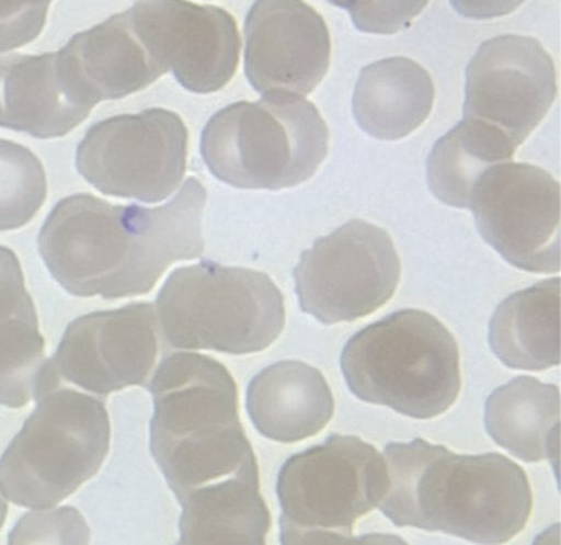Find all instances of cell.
I'll return each mask as SVG.
<instances>
[{
  "mask_svg": "<svg viewBox=\"0 0 561 545\" xmlns=\"http://www.w3.org/2000/svg\"><path fill=\"white\" fill-rule=\"evenodd\" d=\"M60 54L94 105L139 92L167 73L135 30L128 11L76 34Z\"/></svg>",
  "mask_w": 561,
  "mask_h": 545,
  "instance_id": "obj_17",
  "label": "cell"
},
{
  "mask_svg": "<svg viewBox=\"0 0 561 545\" xmlns=\"http://www.w3.org/2000/svg\"><path fill=\"white\" fill-rule=\"evenodd\" d=\"M351 394L413 419H433L461 390L460 349L436 317L402 309L370 323L345 343L340 357Z\"/></svg>",
  "mask_w": 561,
  "mask_h": 545,
  "instance_id": "obj_4",
  "label": "cell"
},
{
  "mask_svg": "<svg viewBox=\"0 0 561 545\" xmlns=\"http://www.w3.org/2000/svg\"><path fill=\"white\" fill-rule=\"evenodd\" d=\"M525 0H450L458 14L470 20H492L512 14Z\"/></svg>",
  "mask_w": 561,
  "mask_h": 545,
  "instance_id": "obj_26",
  "label": "cell"
},
{
  "mask_svg": "<svg viewBox=\"0 0 561 545\" xmlns=\"http://www.w3.org/2000/svg\"><path fill=\"white\" fill-rule=\"evenodd\" d=\"M247 410L266 439L296 444L319 434L334 413V399L319 368L300 361L274 363L252 378Z\"/></svg>",
  "mask_w": 561,
  "mask_h": 545,
  "instance_id": "obj_18",
  "label": "cell"
},
{
  "mask_svg": "<svg viewBox=\"0 0 561 545\" xmlns=\"http://www.w3.org/2000/svg\"><path fill=\"white\" fill-rule=\"evenodd\" d=\"M517 147L483 122L463 118L436 141L427 160V183L447 206L469 209L476 185L495 164L512 161Z\"/></svg>",
  "mask_w": 561,
  "mask_h": 545,
  "instance_id": "obj_23",
  "label": "cell"
},
{
  "mask_svg": "<svg viewBox=\"0 0 561 545\" xmlns=\"http://www.w3.org/2000/svg\"><path fill=\"white\" fill-rule=\"evenodd\" d=\"M53 0H0V25L16 24L48 14Z\"/></svg>",
  "mask_w": 561,
  "mask_h": 545,
  "instance_id": "obj_27",
  "label": "cell"
},
{
  "mask_svg": "<svg viewBox=\"0 0 561 545\" xmlns=\"http://www.w3.org/2000/svg\"><path fill=\"white\" fill-rule=\"evenodd\" d=\"M127 11L158 64L190 92H218L234 77L241 38L228 11L188 0H138Z\"/></svg>",
  "mask_w": 561,
  "mask_h": 545,
  "instance_id": "obj_14",
  "label": "cell"
},
{
  "mask_svg": "<svg viewBox=\"0 0 561 545\" xmlns=\"http://www.w3.org/2000/svg\"><path fill=\"white\" fill-rule=\"evenodd\" d=\"M47 192L42 161L27 147L0 139V231L30 224Z\"/></svg>",
  "mask_w": 561,
  "mask_h": 545,
  "instance_id": "obj_24",
  "label": "cell"
},
{
  "mask_svg": "<svg viewBox=\"0 0 561 545\" xmlns=\"http://www.w3.org/2000/svg\"><path fill=\"white\" fill-rule=\"evenodd\" d=\"M8 503H5L4 498L0 496V530H2L5 516H8Z\"/></svg>",
  "mask_w": 561,
  "mask_h": 545,
  "instance_id": "obj_28",
  "label": "cell"
},
{
  "mask_svg": "<svg viewBox=\"0 0 561 545\" xmlns=\"http://www.w3.org/2000/svg\"><path fill=\"white\" fill-rule=\"evenodd\" d=\"M557 95V67L542 44L504 34L481 44L468 64L463 116L502 130L518 147Z\"/></svg>",
  "mask_w": 561,
  "mask_h": 545,
  "instance_id": "obj_13",
  "label": "cell"
},
{
  "mask_svg": "<svg viewBox=\"0 0 561 545\" xmlns=\"http://www.w3.org/2000/svg\"><path fill=\"white\" fill-rule=\"evenodd\" d=\"M435 87L426 68L410 58H388L360 71L353 96L358 126L379 140H399L427 121Z\"/></svg>",
  "mask_w": 561,
  "mask_h": 545,
  "instance_id": "obj_19",
  "label": "cell"
},
{
  "mask_svg": "<svg viewBox=\"0 0 561 545\" xmlns=\"http://www.w3.org/2000/svg\"><path fill=\"white\" fill-rule=\"evenodd\" d=\"M158 342V321L150 303L78 317L47 362L34 399L60 386L61 379L99 396L147 386Z\"/></svg>",
  "mask_w": 561,
  "mask_h": 545,
  "instance_id": "obj_12",
  "label": "cell"
},
{
  "mask_svg": "<svg viewBox=\"0 0 561 545\" xmlns=\"http://www.w3.org/2000/svg\"><path fill=\"white\" fill-rule=\"evenodd\" d=\"M47 362L20 260L0 246V406L25 407L36 396Z\"/></svg>",
  "mask_w": 561,
  "mask_h": 545,
  "instance_id": "obj_20",
  "label": "cell"
},
{
  "mask_svg": "<svg viewBox=\"0 0 561 545\" xmlns=\"http://www.w3.org/2000/svg\"><path fill=\"white\" fill-rule=\"evenodd\" d=\"M486 433L525 463L560 456V390L529 376L499 386L485 401Z\"/></svg>",
  "mask_w": 561,
  "mask_h": 545,
  "instance_id": "obj_21",
  "label": "cell"
},
{
  "mask_svg": "<svg viewBox=\"0 0 561 545\" xmlns=\"http://www.w3.org/2000/svg\"><path fill=\"white\" fill-rule=\"evenodd\" d=\"M158 319L174 349L260 353L285 328V298L264 272L203 260L172 272L157 298Z\"/></svg>",
  "mask_w": 561,
  "mask_h": 545,
  "instance_id": "obj_6",
  "label": "cell"
},
{
  "mask_svg": "<svg viewBox=\"0 0 561 545\" xmlns=\"http://www.w3.org/2000/svg\"><path fill=\"white\" fill-rule=\"evenodd\" d=\"M207 192L191 178L168 204L113 206L90 193L56 204L38 235L50 275L76 297L150 293L170 265L201 258Z\"/></svg>",
  "mask_w": 561,
  "mask_h": 545,
  "instance_id": "obj_2",
  "label": "cell"
},
{
  "mask_svg": "<svg viewBox=\"0 0 561 545\" xmlns=\"http://www.w3.org/2000/svg\"><path fill=\"white\" fill-rule=\"evenodd\" d=\"M560 183L530 163L495 164L476 185L472 209L483 240L515 269H561Z\"/></svg>",
  "mask_w": 561,
  "mask_h": 545,
  "instance_id": "obj_11",
  "label": "cell"
},
{
  "mask_svg": "<svg viewBox=\"0 0 561 545\" xmlns=\"http://www.w3.org/2000/svg\"><path fill=\"white\" fill-rule=\"evenodd\" d=\"M383 457L389 482L378 508L396 526L502 544L528 524V475L501 453L456 454L416 439L390 442Z\"/></svg>",
  "mask_w": 561,
  "mask_h": 545,
  "instance_id": "obj_3",
  "label": "cell"
},
{
  "mask_svg": "<svg viewBox=\"0 0 561 545\" xmlns=\"http://www.w3.org/2000/svg\"><path fill=\"white\" fill-rule=\"evenodd\" d=\"M293 276L300 310L333 326L382 308L399 286L401 261L387 230L351 219L317 238Z\"/></svg>",
  "mask_w": 561,
  "mask_h": 545,
  "instance_id": "obj_9",
  "label": "cell"
},
{
  "mask_svg": "<svg viewBox=\"0 0 561 545\" xmlns=\"http://www.w3.org/2000/svg\"><path fill=\"white\" fill-rule=\"evenodd\" d=\"M327 2L348 10L356 30L365 33H374L392 9L396 0H327Z\"/></svg>",
  "mask_w": 561,
  "mask_h": 545,
  "instance_id": "obj_25",
  "label": "cell"
},
{
  "mask_svg": "<svg viewBox=\"0 0 561 545\" xmlns=\"http://www.w3.org/2000/svg\"><path fill=\"white\" fill-rule=\"evenodd\" d=\"M94 106L60 53L0 56V127L38 139L61 138Z\"/></svg>",
  "mask_w": 561,
  "mask_h": 545,
  "instance_id": "obj_16",
  "label": "cell"
},
{
  "mask_svg": "<svg viewBox=\"0 0 561 545\" xmlns=\"http://www.w3.org/2000/svg\"><path fill=\"white\" fill-rule=\"evenodd\" d=\"M387 462L359 436L331 434L277 475L283 544L345 543L388 490Z\"/></svg>",
  "mask_w": 561,
  "mask_h": 545,
  "instance_id": "obj_8",
  "label": "cell"
},
{
  "mask_svg": "<svg viewBox=\"0 0 561 545\" xmlns=\"http://www.w3.org/2000/svg\"><path fill=\"white\" fill-rule=\"evenodd\" d=\"M325 20L304 0H256L245 21V73L263 95L313 93L331 66Z\"/></svg>",
  "mask_w": 561,
  "mask_h": 545,
  "instance_id": "obj_15",
  "label": "cell"
},
{
  "mask_svg": "<svg viewBox=\"0 0 561 545\" xmlns=\"http://www.w3.org/2000/svg\"><path fill=\"white\" fill-rule=\"evenodd\" d=\"M330 129L299 95L240 101L209 118L201 151L209 172L241 190L293 189L313 178L328 156Z\"/></svg>",
  "mask_w": 561,
  "mask_h": 545,
  "instance_id": "obj_5",
  "label": "cell"
},
{
  "mask_svg": "<svg viewBox=\"0 0 561 545\" xmlns=\"http://www.w3.org/2000/svg\"><path fill=\"white\" fill-rule=\"evenodd\" d=\"M188 129L178 113L150 107L90 127L77 150L82 178L105 195L160 203L186 170Z\"/></svg>",
  "mask_w": 561,
  "mask_h": 545,
  "instance_id": "obj_10",
  "label": "cell"
},
{
  "mask_svg": "<svg viewBox=\"0 0 561 545\" xmlns=\"http://www.w3.org/2000/svg\"><path fill=\"white\" fill-rule=\"evenodd\" d=\"M0 458V490L16 507L42 510L65 501L99 473L110 452L104 401L67 388L45 390Z\"/></svg>",
  "mask_w": 561,
  "mask_h": 545,
  "instance_id": "obj_7",
  "label": "cell"
},
{
  "mask_svg": "<svg viewBox=\"0 0 561 545\" xmlns=\"http://www.w3.org/2000/svg\"><path fill=\"white\" fill-rule=\"evenodd\" d=\"M147 388L152 457L183 508L180 543L265 544L271 514L228 367L207 355H169Z\"/></svg>",
  "mask_w": 561,
  "mask_h": 545,
  "instance_id": "obj_1",
  "label": "cell"
},
{
  "mask_svg": "<svg viewBox=\"0 0 561 545\" xmlns=\"http://www.w3.org/2000/svg\"><path fill=\"white\" fill-rule=\"evenodd\" d=\"M560 277L510 295L492 315L489 340L504 366L542 372L560 365Z\"/></svg>",
  "mask_w": 561,
  "mask_h": 545,
  "instance_id": "obj_22",
  "label": "cell"
}]
</instances>
